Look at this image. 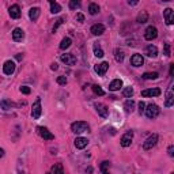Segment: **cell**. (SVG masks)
Here are the masks:
<instances>
[{
	"instance_id": "obj_36",
	"label": "cell",
	"mask_w": 174,
	"mask_h": 174,
	"mask_svg": "<svg viewBox=\"0 0 174 174\" xmlns=\"http://www.w3.org/2000/svg\"><path fill=\"white\" fill-rule=\"evenodd\" d=\"M79 6H80V3L76 2V0H71L69 2V8L71 10H76V8H79Z\"/></svg>"
},
{
	"instance_id": "obj_39",
	"label": "cell",
	"mask_w": 174,
	"mask_h": 174,
	"mask_svg": "<svg viewBox=\"0 0 174 174\" xmlns=\"http://www.w3.org/2000/svg\"><path fill=\"white\" fill-rule=\"evenodd\" d=\"M144 109H145V103L144 102H139V113L143 114L144 113Z\"/></svg>"
},
{
	"instance_id": "obj_29",
	"label": "cell",
	"mask_w": 174,
	"mask_h": 174,
	"mask_svg": "<svg viewBox=\"0 0 174 174\" xmlns=\"http://www.w3.org/2000/svg\"><path fill=\"white\" fill-rule=\"evenodd\" d=\"M88 12H90L91 15H97L98 12H99V6L95 4V3H91V4L88 6Z\"/></svg>"
},
{
	"instance_id": "obj_31",
	"label": "cell",
	"mask_w": 174,
	"mask_h": 174,
	"mask_svg": "<svg viewBox=\"0 0 174 174\" xmlns=\"http://www.w3.org/2000/svg\"><path fill=\"white\" fill-rule=\"evenodd\" d=\"M148 21V14L145 11H141L140 14L137 15V22L139 23H145Z\"/></svg>"
},
{
	"instance_id": "obj_30",
	"label": "cell",
	"mask_w": 174,
	"mask_h": 174,
	"mask_svg": "<svg viewBox=\"0 0 174 174\" xmlns=\"http://www.w3.org/2000/svg\"><path fill=\"white\" fill-rule=\"evenodd\" d=\"M114 59L117 63H122V60H124V52L120 49H116L114 50Z\"/></svg>"
},
{
	"instance_id": "obj_43",
	"label": "cell",
	"mask_w": 174,
	"mask_h": 174,
	"mask_svg": "<svg viewBox=\"0 0 174 174\" xmlns=\"http://www.w3.org/2000/svg\"><path fill=\"white\" fill-rule=\"evenodd\" d=\"M76 19H78L79 22H83V21H84V15H83V14H76Z\"/></svg>"
},
{
	"instance_id": "obj_25",
	"label": "cell",
	"mask_w": 174,
	"mask_h": 174,
	"mask_svg": "<svg viewBox=\"0 0 174 174\" xmlns=\"http://www.w3.org/2000/svg\"><path fill=\"white\" fill-rule=\"evenodd\" d=\"M93 49H94V56H95V57H98V59H102L103 57V50L99 46V44H94Z\"/></svg>"
},
{
	"instance_id": "obj_6",
	"label": "cell",
	"mask_w": 174,
	"mask_h": 174,
	"mask_svg": "<svg viewBox=\"0 0 174 174\" xmlns=\"http://www.w3.org/2000/svg\"><path fill=\"white\" fill-rule=\"evenodd\" d=\"M158 37V30L155 26H148L144 31V38L147 41H153Z\"/></svg>"
},
{
	"instance_id": "obj_44",
	"label": "cell",
	"mask_w": 174,
	"mask_h": 174,
	"mask_svg": "<svg viewBox=\"0 0 174 174\" xmlns=\"http://www.w3.org/2000/svg\"><path fill=\"white\" fill-rule=\"evenodd\" d=\"M50 68H52V69H53V71H56V69H57L59 67H57V64H56V63H53V64H52V65H50Z\"/></svg>"
},
{
	"instance_id": "obj_22",
	"label": "cell",
	"mask_w": 174,
	"mask_h": 174,
	"mask_svg": "<svg viewBox=\"0 0 174 174\" xmlns=\"http://www.w3.org/2000/svg\"><path fill=\"white\" fill-rule=\"evenodd\" d=\"M145 52H147V56H150V57H157L158 48L155 45H148L147 49H145Z\"/></svg>"
},
{
	"instance_id": "obj_15",
	"label": "cell",
	"mask_w": 174,
	"mask_h": 174,
	"mask_svg": "<svg viewBox=\"0 0 174 174\" xmlns=\"http://www.w3.org/2000/svg\"><path fill=\"white\" fill-rule=\"evenodd\" d=\"M88 144V140L86 137H82V136H79V137L75 139V147L79 148V150H83V148H86Z\"/></svg>"
},
{
	"instance_id": "obj_10",
	"label": "cell",
	"mask_w": 174,
	"mask_h": 174,
	"mask_svg": "<svg viewBox=\"0 0 174 174\" xmlns=\"http://www.w3.org/2000/svg\"><path fill=\"white\" fill-rule=\"evenodd\" d=\"M94 106H95L98 114H99L101 117H103V118H106L107 114H109V109H107V106L103 105V103H99V102H97Z\"/></svg>"
},
{
	"instance_id": "obj_9",
	"label": "cell",
	"mask_w": 174,
	"mask_h": 174,
	"mask_svg": "<svg viewBox=\"0 0 174 174\" xmlns=\"http://www.w3.org/2000/svg\"><path fill=\"white\" fill-rule=\"evenodd\" d=\"M132 139H133V132H132V131L124 133V135H122V137H121V145H122V147H129L131 143H132Z\"/></svg>"
},
{
	"instance_id": "obj_1",
	"label": "cell",
	"mask_w": 174,
	"mask_h": 174,
	"mask_svg": "<svg viewBox=\"0 0 174 174\" xmlns=\"http://www.w3.org/2000/svg\"><path fill=\"white\" fill-rule=\"evenodd\" d=\"M144 113H145V116H147V118L154 120L159 114V107H158V105H155V103H150L148 106H145Z\"/></svg>"
},
{
	"instance_id": "obj_42",
	"label": "cell",
	"mask_w": 174,
	"mask_h": 174,
	"mask_svg": "<svg viewBox=\"0 0 174 174\" xmlns=\"http://www.w3.org/2000/svg\"><path fill=\"white\" fill-rule=\"evenodd\" d=\"M167 153H169L170 157H174V145H170L169 150H167Z\"/></svg>"
},
{
	"instance_id": "obj_21",
	"label": "cell",
	"mask_w": 174,
	"mask_h": 174,
	"mask_svg": "<svg viewBox=\"0 0 174 174\" xmlns=\"http://www.w3.org/2000/svg\"><path fill=\"white\" fill-rule=\"evenodd\" d=\"M40 12L41 10L38 7H33V8H30V11H29V17H30V19L31 21H37L38 19V17H40Z\"/></svg>"
},
{
	"instance_id": "obj_8",
	"label": "cell",
	"mask_w": 174,
	"mask_h": 174,
	"mask_svg": "<svg viewBox=\"0 0 174 174\" xmlns=\"http://www.w3.org/2000/svg\"><path fill=\"white\" fill-rule=\"evenodd\" d=\"M15 71V63L12 61V60H7V61L4 63V65H3V72H4L6 75H12Z\"/></svg>"
},
{
	"instance_id": "obj_7",
	"label": "cell",
	"mask_w": 174,
	"mask_h": 174,
	"mask_svg": "<svg viewBox=\"0 0 174 174\" xmlns=\"http://www.w3.org/2000/svg\"><path fill=\"white\" fill-rule=\"evenodd\" d=\"M60 60H61L65 65H75L76 64V57H75L72 53H64V55L60 56Z\"/></svg>"
},
{
	"instance_id": "obj_13",
	"label": "cell",
	"mask_w": 174,
	"mask_h": 174,
	"mask_svg": "<svg viewBox=\"0 0 174 174\" xmlns=\"http://www.w3.org/2000/svg\"><path fill=\"white\" fill-rule=\"evenodd\" d=\"M163 17H164V22L167 25H173L174 23V11L172 8H166L163 11Z\"/></svg>"
},
{
	"instance_id": "obj_38",
	"label": "cell",
	"mask_w": 174,
	"mask_h": 174,
	"mask_svg": "<svg viewBox=\"0 0 174 174\" xmlns=\"http://www.w3.org/2000/svg\"><path fill=\"white\" fill-rule=\"evenodd\" d=\"M57 83L59 84H67V78L65 76H59L57 78Z\"/></svg>"
},
{
	"instance_id": "obj_28",
	"label": "cell",
	"mask_w": 174,
	"mask_h": 174,
	"mask_svg": "<svg viewBox=\"0 0 174 174\" xmlns=\"http://www.w3.org/2000/svg\"><path fill=\"white\" fill-rule=\"evenodd\" d=\"M124 107H125V112L126 113H132V112H133V107H135V102L132 99H128L124 103Z\"/></svg>"
},
{
	"instance_id": "obj_16",
	"label": "cell",
	"mask_w": 174,
	"mask_h": 174,
	"mask_svg": "<svg viewBox=\"0 0 174 174\" xmlns=\"http://www.w3.org/2000/svg\"><path fill=\"white\" fill-rule=\"evenodd\" d=\"M8 12H10V17L14 18V19H18V18L21 17V8H19V6H18V4L11 6Z\"/></svg>"
},
{
	"instance_id": "obj_2",
	"label": "cell",
	"mask_w": 174,
	"mask_h": 174,
	"mask_svg": "<svg viewBox=\"0 0 174 174\" xmlns=\"http://www.w3.org/2000/svg\"><path fill=\"white\" fill-rule=\"evenodd\" d=\"M71 131L74 132V133H83V132L88 131V125L87 122L84 121H76V122H72L71 125Z\"/></svg>"
},
{
	"instance_id": "obj_45",
	"label": "cell",
	"mask_w": 174,
	"mask_h": 174,
	"mask_svg": "<svg viewBox=\"0 0 174 174\" xmlns=\"http://www.w3.org/2000/svg\"><path fill=\"white\" fill-rule=\"evenodd\" d=\"M174 72V64H170V75H173Z\"/></svg>"
},
{
	"instance_id": "obj_40",
	"label": "cell",
	"mask_w": 174,
	"mask_h": 174,
	"mask_svg": "<svg viewBox=\"0 0 174 174\" xmlns=\"http://www.w3.org/2000/svg\"><path fill=\"white\" fill-rule=\"evenodd\" d=\"M63 21H64V18H60V19L57 21V22H56V25H55V26H53V33H55V31L56 30H57V27L60 26V25H61L63 23Z\"/></svg>"
},
{
	"instance_id": "obj_47",
	"label": "cell",
	"mask_w": 174,
	"mask_h": 174,
	"mask_svg": "<svg viewBox=\"0 0 174 174\" xmlns=\"http://www.w3.org/2000/svg\"><path fill=\"white\" fill-rule=\"evenodd\" d=\"M4 157V150L3 148H0V158H3Z\"/></svg>"
},
{
	"instance_id": "obj_27",
	"label": "cell",
	"mask_w": 174,
	"mask_h": 174,
	"mask_svg": "<svg viewBox=\"0 0 174 174\" xmlns=\"http://www.w3.org/2000/svg\"><path fill=\"white\" fill-rule=\"evenodd\" d=\"M173 102H174V94H173V91L170 90L169 93H167V95H166V101H164V106L166 107H170L173 105Z\"/></svg>"
},
{
	"instance_id": "obj_17",
	"label": "cell",
	"mask_w": 174,
	"mask_h": 174,
	"mask_svg": "<svg viewBox=\"0 0 174 174\" xmlns=\"http://www.w3.org/2000/svg\"><path fill=\"white\" fill-rule=\"evenodd\" d=\"M103 31H105V26L101 23H97V25H93V26H91V33H93L94 36H102Z\"/></svg>"
},
{
	"instance_id": "obj_12",
	"label": "cell",
	"mask_w": 174,
	"mask_h": 174,
	"mask_svg": "<svg viewBox=\"0 0 174 174\" xmlns=\"http://www.w3.org/2000/svg\"><path fill=\"white\" fill-rule=\"evenodd\" d=\"M131 64L133 65V67H141V65L144 64L143 56L139 55V53H135V55L131 57Z\"/></svg>"
},
{
	"instance_id": "obj_20",
	"label": "cell",
	"mask_w": 174,
	"mask_h": 174,
	"mask_svg": "<svg viewBox=\"0 0 174 174\" xmlns=\"http://www.w3.org/2000/svg\"><path fill=\"white\" fill-rule=\"evenodd\" d=\"M48 174H64V170H63V164H61V163L53 164L52 169L49 170Z\"/></svg>"
},
{
	"instance_id": "obj_32",
	"label": "cell",
	"mask_w": 174,
	"mask_h": 174,
	"mask_svg": "<svg viewBox=\"0 0 174 174\" xmlns=\"http://www.w3.org/2000/svg\"><path fill=\"white\" fill-rule=\"evenodd\" d=\"M159 75H158V72H145V74H143V79H147V80H151V79H157Z\"/></svg>"
},
{
	"instance_id": "obj_48",
	"label": "cell",
	"mask_w": 174,
	"mask_h": 174,
	"mask_svg": "<svg viewBox=\"0 0 174 174\" xmlns=\"http://www.w3.org/2000/svg\"><path fill=\"white\" fill-rule=\"evenodd\" d=\"M17 60H22V56L21 55H17Z\"/></svg>"
},
{
	"instance_id": "obj_23",
	"label": "cell",
	"mask_w": 174,
	"mask_h": 174,
	"mask_svg": "<svg viewBox=\"0 0 174 174\" xmlns=\"http://www.w3.org/2000/svg\"><path fill=\"white\" fill-rule=\"evenodd\" d=\"M0 107H2L3 110H10L14 107V103L11 102V101H8V99H2L0 101Z\"/></svg>"
},
{
	"instance_id": "obj_41",
	"label": "cell",
	"mask_w": 174,
	"mask_h": 174,
	"mask_svg": "<svg viewBox=\"0 0 174 174\" xmlns=\"http://www.w3.org/2000/svg\"><path fill=\"white\" fill-rule=\"evenodd\" d=\"M164 55L170 56V45L169 44H164Z\"/></svg>"
},
{
	"instance_id": "obj_5",
	"label": "cell",
	"mask_w": 174,
	"mask_h": 174,
	"mask_svg": "<svg viewBox=\"0 0 174 174\" xmlns=\"http://www.w3.org/2000/svg\"><path fill=\"white\" fill-rule=\"evenodd\" d=\"M41 112H42V107H41V99L38 98V99L33 103V107H31V117H33L34 120L40 118Z\"/></svg>"
},
{
	"instance_id": "obj_19",
	"label": "cell",
	"mask_w": 174,
	"mask_h": 174,
	"mask_svg": "<svg viewBox=\"0 0 174 174\" xmlns=\"http://www.w3.org/2000/svg\"><path fill=\"white\" fill-rule=\"evenodd\" d=\"M121 87H122V80L121 79H114V80H112V83L109 84V90L110 91H117V90H120Z\"/></svg>"
},
{
	"instance_id": "obj_33",
	"label": "cell",
	"mask_w": 174,
	"mask_h": 174,
	"mask_svg": "<svg viewBox=\"0 0 174 174\" xmlns=\"http://www.w3.org/2000/svg\"><path fill=\"white\" fill-rule=\"evenodd\" d=\"M93 91H94V94H97V95H99V97H102V95H105V91L102 90V87L101 86H98V84H94L93 87Z\"/></svg>"
},
{
	"instance_id": "obj_46",
	"label": "cell",
	"mask_w": 174,
	"mask_h": 174,
	"mask_svg": "<svg viewBox=\"0 0 174 174\" xmlns=\"http://www.w3.org/2000/svg\"><path fill=\"white\" fill-rule=\"evenodd\" d=\"M128 4H129V6H136V4H137V2H131V0H129Z\"/></svg>"
},
{
	"instance_id": "obj_35",
	"label": "cell",
	"mask_w": 174,
	"mask_h": 174,
	"mask_svg": "<svg viewBox=\"0 0 174 174\" xmlns=\"http://www.w3.org/2000/svg\"><path fill=\"white\" fill-rule=\"evenodd\" d=\"M122 94H124L125 98H131L132 95H133V88H132V87H126V88H124Z\"/></svg>"
},
{
	"instance_id": "obj_37",
	"label": "cell",
	"mask_w": 174,
	"mask_h": 174,
	"mask_svg": "<svg viewBox=\"0 0 174 174\" xmlns=\"http://www.w3.org/2000/svg\"><path fill=\"white\" fill-rule=\"evenodd\" d=\"M19 90H21V93L22 94H26V95H27V94H30V87H27V86H22L21 88H19Z\"/></svg>"
},
{
	"instance_id": "obj_34",
	"label": "cell",
	"mask_w": 174,
	"mask_h": 174,
	"mask_svg": "<svg viewBox=\"0 0 174 174\" xmlns=\"http://www.w3.org/2000/svg\"><path fill=\"white\" fill-rule=\"evenodd\" d=\"M109 166H110V162H107V160H103L101 163V172H102V174H109V172H107Z\"/></svg>"
},
{
	"instance_id": "obj_24",
	"label": "cell",
	"mask_w": 174,
	"mask_h": 174,
	"mask_svg": "<svg viewBox=\"0 0 174 174\" xmlns=\"http://www.w3.org/2000/svg\"><path fill=\"white\" fill-rule=\"evenodd\" d=\"M50 12L52 14H59L60 11H61V6L59 4V3H56V2H53V0H50Z\"/></svg>"
},
{
	"instance_id": "obj_11",
	"label": "cell",
	"mask_w": 174,
	"mask_h": 174,
	"mask_svg": "<svg viewBox=\"0 0 174 174\" xmlns=\"http://www.w3.org/2000/svg\"><path fill=\"white\" fill-rule=\"evenodd\" d=\"M94 69H95V72L99 76H103V75L106 74V71L109 69V63L103 61V63H101V64H97L95 67H94Z\"/></svg>"
},
{
	"instance_id": "obj_14",
	"label": "cell",
	"mask_w": 174,
	"mask_h": 174,
	"mask_svg": "<svg viewBox=\"0 0 174 174\" xmlns=\"http://www.w3.org/2000/svg\"><path fill=\"white\" fill-rule=\"evenodd\" d=\"M160 95V90L159 88H147V90L141 91V97H158Z\"/></svg>"
},
{
	"instance_id": "obj_3",
	"label": "cell",
	"mask_w": 174,
	"mask_h": 174,
	"mask_svg": "<svg viewBox=\"0 0 174 174\" xmlns=\"http://www.w3.org/2000/svg\"><path fill=\"white\" fill-rule=\"evenodd\" d=\"M158 143V135L157 133H154V135H151V136H148L147 139H145V141L143 143V148L145 151L147 150H151L153 147H155Z\"/></svg>"
},
{
	"instance_id": "obj_26",
	"label": "cell",
	"mask_w": 174,
	"mask_h": 174,
	"mask_svg": "<svg viewBox=\"0 0 174 174\" xmlns=\"http://www.w3.org/2000/svg\"><path fill=\"white\" fill-rule=\"evenodd\" d=\"M71 44H72L71 38H68V37H65V38H63V40H61V42H60V49H61V50L68 49L69 46H71Z\"/></svg>"
},
{
	"instance_id": "obj_4",
	"label": "cell",
	"mask_w": 174,
	"mask_h": 174,
	"mask_svg": "<svg viewBox=\"0 0 174 174\" xmlns=\"http://www.w3.org/2000/svg\"><path fill=\"white\" fill-rule=\"evenodd\" d=\"M37 132H38V135L42 139H45V140H53V139H55V135H53L48 128H45V126H37Z\"/></svg>"
},
{
	"instance_id": "obj_18",
	"label": "cell",
	"mask_w": 174,
	"mask_h": 174,
	"mask_svg": "<svg viewBox=\"0 0 174 174\" xmlns=\"http://www.w3.org/2000/svg\"><path fill=\"white\" fill-rule=\"evenodd\" d=\"M23 38H25V33H23V30L19 29V27L14 29V31H12V40L17 41V42H19V41H22Z\"/></svg>"
}]
</instances>
